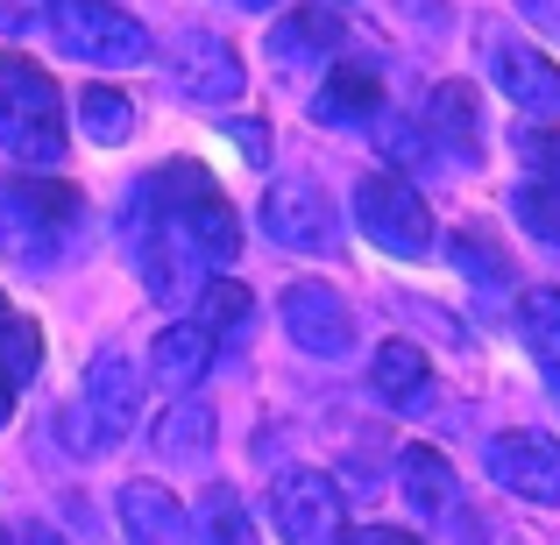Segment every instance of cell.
I'll return each instance as SVG.
<instances>
[{"label": "cell", "mask_w": 560, "mask_h": 545, "mask_svg": "<svg viewBox=\"0 0 560 545\" xmlns=\"http://www.w3.org/2000/svg\"><path fill=\"white\" fill-rule=\"evenodd\" d=\"M85 227V191L65 178H0V256L50 270Z\"/></svg>", "instance_id": "1"}, {"label": "cell", "mask_w": 560, "mask_h": 545, "mask_svg": "<svg viewBox=\"0 0 560 545\" xmlns=\"http://www.w3.org/2000/svg\"><path fill=\"white\" fill-rule=\"evenodd\" d=\"M0 150L28 170L65 164V99L43 64H28L22 50H0Z\"/></svg>", "instance_id": "2"}, {"label": "cell", "mask_w": 560, "mask_h": 545, "mask_svg": "<svg viewBox=\"0 0 560 545\" xmlns=\"http://www.w3.org/2000/svg\"><path fill=\"white\" fill-rule=\"evenodd\" d=\"M142 185H150L156 213L171 220V234H178L206 270H228V262L242 256V220H234V205L220 199V185L206 178L199 164H164V170H150Z\"/></svg>", "instance_id": "3"}, {"label": "cell", "mask_w": 560, "mask_h": 545, "mask_svg": "<svg viewBox=\"0 0 560 545\" xmlns=\"http://www.w3.org/2000/svg\"><path fill=\"white\" fill-rule=\"evenodd\" d=\"M136 411H142V376L121 355H100L93 368H85L71 411H65V439L79 453H107V447H121V439H128Z\"/></svg>", "instance_id": "4"}, {"label": "cell", "mask_w": 560, "mask_h": 545, "mask_svg": "<svg viewBox=\"0 0 560 545\" xmlns=\"http://www.w3.org/2000/svg\"><path fill=\"white\" fill-rule=\"evenodd\" d=\"M50 28H57V43H65V57L100 64V71H128V64L150 57V28L128 8H114V0H57Z\"/></svg>", "instance_id": "5"}, {"label": "cell", "mask_w": 560, "mask_h": 545, "mask_svg": "<svg viewBox=\"0 0 560 545\" xmlns=\"http://www.w3.org/2000/svg\"><path fill=\"white\" fill-rule=\"evenodd\" d=\"M355 227L370 234L383 256H397V262L433 256V213H425L419 185L397 178V170H376V178L355 185Z\"/></svg>", "instance_id": "6"}, {"label": "cell", "mask_w": 560, "mask_h": 545, "mask_svg": "<svg viewBox=\"0 0 560 545\" xmlns=\"http://www.w3.org/2000/svg\"><path fill=\"white\" fill-rule=\"evenodd\" d=\"M164 71H171V93L191 99V107H234L242 85H248L234 43L206 36V28H185V36L164 43Z\"/></svg>", "instance_id": "7"}, {"label": "cell", "mask_w": 560, "mask_h": 545, "mask_svg": "<svg viewBox=\"0 0 560 545\" xmlns=\"http://www.w3.org/2000/svg\"><path fill=\"white\" fill-rule=\"evenodd\" d=\"M270 524L284 545H341V532H348L341 489L319 467H299V475H284L270 489Z\"/></svg>", "instance_id": "8"}, {"label": "cell", "mask_w": 560, "mask_h": 545, "mask_svg": "<svg viewBox=\"0 0 560 545\" xmlns=\"http://www.w3.org/2000/svg\"><path fill=\"white\" fill-rule=\"evenodd\" d=\"M277 312H284V333H291V341H299L305 355H319V362H341L348 347H355V312H348V298L334 284L299 276V284H284Z\"/></svg>", "instance_id": "9"}, {"label": "cell", "mask_w": 560, "mask_h": 545, "mask_svg": "<svg viewBox=\"0 0 560 545\" xmlns=\"http://www.w3.org/2000/svg\"><path fill=\"white\" fill-rule=\"evenodd\" d=\"M482 467H490L497 489L560 510V439L553 433H497L482 447Z\"/></svg>", "instance_id": "10"}, {"label": "cell", "mask_w": 560, "mask_h": 545, "mask_svg": "<svg viewBox=\"0 0 560 545\" xmlns=\"http://www.w3.org/2000/svg\"><path fill=\"white\" fill-rule=\"evenodd\" d=\"M262 227H270L277 248H299V256H327L334 241H341V213H334L327 191L313 185H270V199H262Z\"/></svg>", "instance_id": "11"}, {"label": "cell", "mask_w": 560, "mask_h": 545, "mask_svg": "<svg viewBox=\"0 0 560 545\" xmlns=\"http://www.w3.org/2000/svg\"><path fill=\"white\" fill-rule=\"evenodd\" d=\"M490 79L504 99H518L525 114H560V64L539 57L518 36H490Z\"/></svg>", "instance_id": "12"}, {"label": "cell", "mask_w": 560, "mask_h": 545, "mask_svg": "<svg viewBox=\"0 0 560 545\" xmlns=\"http://www.w3.org/2000/svg\"><path fill=\"white\" fill-rule=\"evenodd\" d=\"M213 362H220V347L206 341L191 319H178V327H164V333L150 341V382H156L164 396H191L206 376H213Z\"/></svg>", "instance_id": "13"}, {"label": "cell", "mask_w": 560, "mask_h": 545, "mask_svg": "<svg viewBox=\"0 0 560 545\" xmlns=\"http://www.w3.org/2000/svg\"><path fill=\"white\" fill-rule=\"evenodd\" d=\"M114 503H121L128 545H191V518H185V503L164 489V482H128Z\"/></svg>", "instance_id": "14"}, {"label": "cell", "mask_w": 560, "mask_h": 545, "mask_svg": "<svg viewBox=\"0 0 560 545\" xmlns=\"http://www.w3.org/2000/svg\"><path fill=\"white\" fill-rule=\"evenodd\" d=\"M370 390L390 411H419L425 396H433V362H425L411 341H383L376 362H370Z\"/></svg>", "instance_id": "15"}, {"label": "cell", "mask_w": 560, "mask_h": 545, "mask_svg": "<svg viewBox=\"0 0 560 545\" xmlns=\"http://www.w3.org/2000/svg\"><path fill=\"white\" fill-rule=\"evenodd\" d=\"M348 43V22L334 8H299L270 28V57L277 64H313V57H334Z\"/></svg>", "instance_id": "16"}, {"label": "cell", "mask_w": 560, "mask_h": 545, "mask_svg": "<svg viewBox=\"0 0 560 545\" xmlns=\"http://www.w3.org/2000/svg\"><path fill=\"white\" fill-rule=\"evenodd\" d=\"M150 447H156V461L164 467H199L206 453H213V411L206 404H171L164 418H156V433H150Z\"/></svg>", "instance_id": "17"}, {"label": "cell", "mask_w": 560, "mask_h": 545, "mask_svg": "<svg viewBox=\"0 0 560 545\" xmlns=\"http://www.w3.org/2000/svg\"><path fill=\"white\" fill-rule=\"evenodd\" d=\"M397 482H405V496H411L419 518H447L454 510V467H447L440 447H419V439H411V447L397 453Z\"/></svg>", "instance_id": "18"}, {"label": "cell", "mask_w": 560, "mask_h": 545, "mask_svg": "<svg viewBox=\"0 0 560 545\" xmlns=\"http://www.w3.org/2000/svg\"><path fill=\"white\" fill-rule=\"evenodd\" d=\"M425 128L440 135V156L454 150V164H476V156H482V121H476L468 85H440L433 107H425Z\"/></svg>", "instance_id": "19"}, {"label": "cell", "mask_w": 560, "mask_h": 545, "mask_svg": "<svg viewBox=\"0 0 560 545\" xmlns=\"http://www.w3.org/2000/svg\"><path fill=\"white\" fill-rule=\"evenodd\" d=\"M376 114H383V79H370V71H334L313 93V121L362 128V121H376Z\"/></svg>", "instance_id": "20"}, {"label": "cell", "mask_w": 560, "mask_h": 545, "mask_svg": "<svg viewBox=\"0 0 560 545\" xmlns=\"http://www.w3.org/2000/svg\"><path fill=\"white\" fill-rule=\"evenodd\" d=\"M79 128H85V142H100V150H121V142L136 135V99L114 93V85H85L79 93Z\"/></svg>", "instance_id": "21"}, {"label": "cell", "mask_w": 560, "mask_h": 545, "mask_svg": "<svg viewBox=\"0 0 560 545\" xmlns=\"http://www.w3.org/2000/svg\"><path fill=\"white\" fill-rule=\"evenodd\" d=\"M248 319H256V298H248L242 284H206L199 291V319H191V327H199L213 347H234L248 333Z\"/></svg>", "instance_id": "22"}, {"label": "cell", "mask_w": 560, "mask_h": 545, "mask_svg": "<svg viewBox=\"0 0 560 545\" xmlns=\"http://www.w3.org/2000/svg\"><path fill=\"white\" fill-rule=\"evenodd\" d=\"M518 333H525V347H533V362L560 382V291H525Z\"/></svg>", "instance_id": "23"}, {"label": "cell", "mask_w": 560, "mask_h": 545, "mask_svg": "<svg viewBox=\"0 0 560 545\" xmlns=\"http://www.w3.org/2000/svg\"><path fill=\"white\" fill-rule=\"evenodd\" d=\"M199 545H262L256 524H248V510H242V496H234L228 482L206 489V532H199Z\"/></svg>", "instance_id": "24"}, {"label": "cell", "mask_w": 560, "mask_h": 545, "mask_svg": "<svg viewBox=\"0 0 560 545\" xmlns=\"http://www.w3.org/2000/svg\"><path fill=\"white\" fill-rule=\"evenodd\" d=\"M36 368H43V327H36V319H14V312H8V319H0V376L22 390Z\"/></svg>", "instance_id": "25"}, {"label": "cell", "mask_w": 560, "mask_h": 545, "mask_svg": "<svg viewBox=\"0 0 560 545\" xmlns=\"http://www.w3.org/2000/svg\"><path fill=\"white\" fill-rule=\"evenodd\" d=\"M511 213H518V227L533 234V241H553L560 248V185L525 178L518 191H511Z\"/></svg>", "instance_id": "26"}, {"label": "cell", "mask_w": 560, "mask_h": 545, "mask_svg": "<svg viewBox=\"0 0 560 545\" xmlns=\"http://www.w3.org/2000/svg\"><path fill=\"white\" fill-rule=\"evenodd\" d=\"M482 248H490V241H482V234H447V256L462 262L468 276H482V284H511V262L482 256Z\"/></svg>", "instance_id": "27"}, {"label": "cell", "mask_w": 560, "mask_h": 545, "mask_svg": "<svg viewBox=\"0 0 560 545\" xmlns=\"http://www.w3.org/2000/svg\"><path fill=\"white\" fill-rule=\"evenodd\" d=\"M518 156L539 170V185H560V128H525V135H518Z\"/></svg>", "instance_id": "28"}, {"label": "cell", "mask_w": 560, "mask_h": 545, "mask_svg": "<svg viewBox=\"0 0 560 545\" xmlns=\"http://www.w3.org/2000/svg\"><path fill=\"white\" fill-rule=\"evenodd\" d=\"M57 0H0V36H28V28H50Z\"/></svg>", "instance_id": "29"}, {"label": "cell", "mask_w": 560, "mask_h": 545, "mask_svg": "<svg viewBox=\"0 0 560 545\" xmlns=\"http://www.w3.org/2000/svg\"><path fill=\"white\" fill-rule=\"evenodd\" d=\"M341 545H419V532H405V524H370V532H355Z\"/></svg>", "instance_id": "30"}, {"label": "cell", "mask_w": 560, "mask_h": 545, "mask_svg": "<svg viewBox=\"0 0 560 545\" xmlns=\"http://www.w3.org/2000/svg\"><path fill=\"white\" fill-rule=\"evenodd\" d=\"M228 135L242 142V156H248V164H262V156H270V142H262V128H256V121H234Z\"/></svg>", "instance_id": "31"}, {"label": "cell", "mask_w": 560, "mask_h": 545, "mask_svg": "<svg viewBox=\"0 0 560 545\" xmlns=\"http://www.w3.org/2000/svg\"><path fill=\"white\" fill-rule=\"evenodd\" d=\"M8 418H14V382L0 376V425H8Z\"/></svg>", "instance_id": "32"}, {"label": "cell", "mask_w": 560, "mask_h": 545, "mask_svg": "<svg viewBox=\"0 0 560 545\" xmlns=\"http://www.w3.org/2000/svg\"><path fill=\"white\" fill-rule=\"evenodd\" d=\"M28 545H65V538H50V532H36V538H28Z\"/></svg>", "instance_id": "33"}, {"label": "cell", "mask_w": 560, "mask_h": 545, "mask_svg": "<svg viewBox=\"0 0 560 545\" xmlns=\"http://www.w3.org/2000/svg\"><path fill=\"white\" fill-rule=\"evenodd\" d=\"M234 8H277V0H234Z\"/></svg>", "instance_id": "34"}, {"label": "cell", "mask_w": 560, "mask_h": 545, "mask_svg": "<svg viewBox=\"0 0 560 545\" xmlns=\"http://www.w3.org/2000/svg\"><path fill=\"white\" fill-rule=\"evenodd\" d=\"M0 319H8V298H0Z\"/></svg>", "instance_id": "35"}, {"label": "cell", "mask_w": 560, "mask_h": 545, "mask_svg": "<svg viewBox=\"0 0 560 545\" xmlns=\"http://www.w3.org/2000/svg\"><path fill=\"white\" fill-rule=\"evenodd\" d=\"M0 545H8V532H0Z\"/></svg>", "instance_id": "36"}]
</instances>
